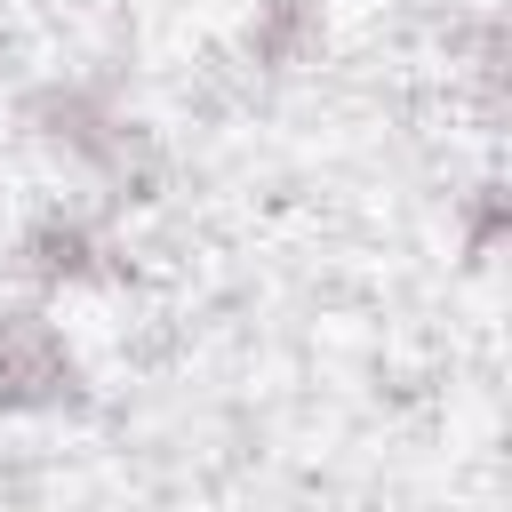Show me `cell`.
I'll return each instance as SVG.
<instances>
[{"mask_svg": "<svg viewBox=\"0 0 512 512\" xmlns=\"http://www.w3.org/2000/svg\"><path fill=\"white\" fill-rule=\"evenodd\" d=\"M16 120H24V136H32L64 176H80V184H88L96 200H112V208H144V200H160V184H168L160 136H152L144 112L120 104L104 80H40V88H24Z\"/></svg>", "mask_w": 512, "mask_h": 512, "instance_id": "1", "label": "cell"}, {"mask_svg": "<svg viewBox=\"0 0 512 512\" xmlns=\"http://www.w3.org/2000/svg\"><path fill=\"white\" fill-rule=\"evenodd\" d=\"M88 408V360L48 312V296H0V416L48 424Z\"/></svg>", "mask_w": 512, "mask_h": 512, "instance_id": "2", "label": "cell"}, {"mask_svg": "<svg viewBox=\"0 0 512 512\" xmlns=\"http://www.w3.org/2000/svg\"><path fill=\"white\" fill-rule=\"evenodd\" d=\"M8 272L32 296H88V288H120L128 280V248L112 240V224L88 200H48V208H32L16 224Z\"/></svg>", "mask_w": 512, "mask_h": 512, "instance_id": "3", "label": "cell"}, {"mask_svg": "<svg viewBox=\"0 0 512 512\" xmlns=\"http://www.w3.org/2000/svg\"><path fill=\"white\" fill-rule=\"evenodd\" d=\"M240 56L264 80H296L328 56V8L320 0H256L240 24Z\"/></svg>", "mask_w": 512, "mask_h": 512, "instance_id": "4", "label": "cell"}, {"mask_svg": "<svg viewBox=\"0 0 512 512\" xmlns=\"http://www.w3.org/2000/svg\"><path fill=\"white\" fill-rule=\"evenodd\" d=\"M504 232H512V192H504L496 176H480V184L456 200V248H464V264H496Z\"/></svg>", "mask_w": 512, "mask_h": 512, "instance_id": "5", "label": "cell"}, {"mask_svg": "<svg viewBox=\"0 0 512 512\" xmlns=\"http://www.w3.org/2000/svg\"><path fill=\"white\" fill-rule=\"evenodd\" d=\"M472 88H480V112L504 120V16L472 24Z\"/></svg>", "mask_w": 512, "mask_h": 512, "instance_id": "6", "label": "cell"}]
</instances>
